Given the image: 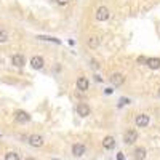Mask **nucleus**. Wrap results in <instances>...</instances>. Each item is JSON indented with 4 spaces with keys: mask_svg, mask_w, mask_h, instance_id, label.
<instances>
[{
    "mask_svg": "<svg viewBox=\"0 0 160 160\" xmlns=\"http://www.w3.org/2000/svg\"><path fill=\"white\" fill-rule=\"evenodd\" d=\"M138 141V131L133 130V128H128L125 133H123V142L127 146H131Z\"/></svg>",
    "mask_w": 160,
    "mask_h": 160,
    "instance_id": "nucleus-1",
    "label": "nucleus"
},
{
    "mask_svg": "<svg viewBox=\"0 0 160 160\" xmlns=\"http://www.w3.org/2000/svg\"><path fill=\"white\" fill-rule=\"evenodd\" d=\"M43 142H45V139L42 135H29L28 136V144L32 146V148H42Z\"/></svg>",
    "mask_w": 160,
    "mask_h": 160,
    "instance_id": "nucleus-2",
    "label": "nucleus"
},
{
    "mask_svg": "<svg viewBox=\"0 0 160 160\" xmlns=\"http://www.w3.org/2000/svg\"><path fill=\"white\" fill-rule=\"evenodd\" d=\"M15 120L18 123H29L31 122V115H29V112L18 109V111H15Z\"/></svg>",
    "mask_w": 160,
    "mask_h": 160,
    "instance_id": "nucleus-3",
    "label": "nucleus"
},
{
    "mask_svg": "<svg viewBox=\"0 0 160 160\" xmlns=\"http://www.w3.org/2000/svg\"><path fill=\"white\" fill-rule=\"evenodd\" d=\"M149 122H151V117H149L148 114H138V115L135 117V123H136V127H139V128L148 127Z\"/></svg>",
    "mask_w": 160,
    "mask_h": 160,
    "instance_id": "nucleus-4",
    "label": "nucleus"
},
{
    "mask_svg": "<svg viewBox=\"0 0 160 160\" xmlns=\"http://www.w3.org/2000/svg\"><path fill=\"white\" fill-rule=\"evenodd\" d=\"M111 18V11L108 7H99L96 10V19L98 21H108Z\"/></svg>",
    "mask_w": 160,
    "mask_h": 160,
    "instance_id": "nucleus-5",
    "label": "nucleus"
},
{
    "mask_svg": "<svg viewBox=\"0 0 160 160\" xmlns=\"http://www.w3.org/2000/svg\"><path fill=\"white\" fill-rule=\"evenodd\" d=\"M71 151H72V155L74 157H82L87 152V146L82 144V142H75V144H72V149Z\"/></svg>",
    "mask_w": 160,
    "mask_h": 160,
    "instance_id": "nucleus-6",
    "label": "nucleus"
},
{
    "mask_svg": "<svg viewBox=\"0 0 160 160\" xmlns=\"http://www.w3.org/2000/svg\"><path fill=\"white\" fill-rule=\"evenodd\" d=\"M75 111H77V114H78L80 117H88V115L91 114V109H90V106H88L87 102H78L77 108H75Z\"/></svg>",
    "mask_w": 160,
    "mask_h": 160,
    "instance_id": "nucleus-7",
    "label": "nucleus"
},
{
    "mask_svg": "<svg viewBox=\"0 0 160 160\" xmlns=\"http://www.w3.org/2000/svg\"><path fill=\"white\" fill-rule=\"evenodd\" d=\"M43 64H45V61H43L42 56H32L31 58V68L35 69V71L43 69Z\"/></svg>",
    "mask_w": 160,
    "mask_h": 160,
    "instance_id": "nucleus-8",
    "label": "nucleus"
},
{
    "mask_svg": "<svg viewBox=\"0 0 160 160\" xmlns=\"http://www.w3.org/2000/svg\"><path fill=\"white\" fill-rule=\"evenodd\" d=\"M109 80H111V83H112L114 87H120V85H123L125 77H123V74H120V72H114Z\"/></svg>",
    "mask_w": 160,
    "mask_h": 160,
    "instance_id": "nucleus-9",
    "label": "nucleus"
},
{
    "mask_svg": "<svg viewBox=\"0 0 160 160\" xmlns=\"http://www.w3.org/2000/svg\"><path fill=\"white\" fill-rule=\"evenodd\" d=\"M11 64L15 66V68H22L26 64V58L22 55H19V53H16V55L11 56Z\"/></svg>",
    "mask_w": 160,
    "mask_h": 160,
    "instance_id": "nucleus-10",
    "label": "nucleus"
},
{
    "mask_svg": "<svg viewBox=\"0 0 160 160\" xmlns=\"http://www.w3.org/2000/svg\"><path fill=\"white\" fill-rule=\"evenodd\" d=\"M102 148H104L106 151H112V149L115 148V138H114V136H106V138L102 139Z\"/></svg>",
    "mask_w": 160,
    "mask_h": 160,
    "instance_id": "nucleus-11",
    "label": "nucleus"
},
{
    "mask_svg": "<svg viewBox=\"0 0 160 160\" xmlns=\"http://www.w3.org/2000/svg\"><path fill=\"white\" fill-rule=\"evenodd\" d=\"M90 87V82H88V78L87 77H78L77 78V90L80 91H87Z\"/></svg>",
    "mask_w": 160,
    "mask_h": 160,
    "instance_id": "nucleus-12",
    "label": "nucleus"
},
{
    "mask_svg": "<svg viewBox=\"0 0 160 160\" xmlns=\"http://www.w3.org/2000/svg\"><path fill=\"white\" fill-rule=\"evenodd\" d=\"M146 155H148V151H146V148H142V146L136 148L135 152H133V157H135V160H144Z\"/></svg>",
    "mask_w": 160,
    "mask_h": 160,
    "instance_id": "nucleus-13",
    "label": "nucleus"
},
{
    "mask_svg": "<svg viewBox=\"0 0 160 160\" xmlns=\"http://www.w3.org/2000/svg\"><path fill=\"white\" fill-rule=\"evenodd\" d=\"M146 66H149L151 69H158L160 68V58H148V62H146Z\"/></svg>",
    "mask_w": 160,
    "mask_h": 160,
    "instance_id": "nucleus-14",
    "label": "nucleus"
},
{
    "mask_svg": "<svg viewBox=\"0 0 160 160\" xmlns=\"http://www.w3.org/2000/svg\"><path fill=\"white\" fill-rule=\"evenodd\" d=\"M99 43H101V40H99L98 35H91V37L88 38V47H90V48H98Z\"/></svg>",
    "mask_w": 160,
    "mask_h": 160,
    "instance_id": "nucleus-15",
    "label": "nucleus"
},
{
    "mask_svg": "<svg viewBox=\"0 0 160 160\" xmlns=\"http://www.w3.org/2000/svg\"><path fill=\"white\" fill-rule=\"evenodd\" d=\"M3 160H21V157H19V154H18L16 151H8V152L5 154Z\"/></svg>",
    "mask_w": 160,
    "mask_h": 160,
    "instance_id": "nucleus-16",
    "label": "nucleus"
},
{
    "mask_svg": "<svg viewBox=\"0 0 160 160\" xmlns=\"http://www.w3.org/2000/svg\"><path fill=\"white\" fill-rule=\"evenodd\" d=\"M10 40V34L7 29H0V43H7Z\"/></svg>",
    "mask_w": 160,
    "mask_h": 160,
    "instance_id": "nucleus-17",
    "label": "nucleus"
},
{
    "mask_svg": "<svg viewBox=\"0 0 160 160\" xmlns=\"http://www.w3.org/2000/svg\"><path fill=\"white\" fill-rule=\"evenodd\" d=\"M38 40H47V42H53V43H59V40L55 37H48V35H38Z\"/></svg>",
    "mask_w": 160,
    "mask_h": 160,
    "instance_id": "nucleus-18",
    "label": "nucleus"
},
{
    "mask_svg": "<svg viewBox=\"0 0 160 160\" xmlns=\"http://www.w3.org/2000/svg\"><path fill=\"white\" fill-rule=\"evenodd\" d=\"M90 62H91V68H93V69H99V64H98L96 59H91Z\"/></svg>",
    "mask_w": 160,
    "mask_h": 160,
    "instance_id": "nucleus-19",
    "label": "nucleus"
},
{
    "mask_svg": "<svg viewBox=\"0 0 160 160\" xmlns=\"http://www.w3.org/2000/svg\"><path fill=\"white\" fill-rule=\"evenodd\" d=\"M138 62L139 64H146V62H148V58H146V56H139L138 58Z\"/></svg>",
    "mask_w": 160,
    "mask_h": 160,
    "instance_id": "nucleus-20",
    "label": "nucleus"
},
{
    "mask_svg": "<svg viewBox=\"0 0 160 160\" xmlns=\"http://www.w3.org/2000/svg\"><path fill=\"white\" fill-rule=\"evenodd\" d=\"M55 2H56L58 5H68V3H69V0H55Z\"/></svg>",
    "mask_w": 160,
    "mask_h": 160,
    "instance_id": "nucleus-21",
    "label": "nucleus"
},
{
    "mask_svg": "<svg viewBox=\"0 0 160 160\" xmlns=\"http://www.w3.org/2000/svg\"><path fill=\"white\" fill-rule=\"evenodd\" d=\"M118 102H120V106H123V104H128V102H130V99H128V98H122Z\"/></svg>",
    "mask_w": 160,
    "mask_h": 160,
    "instance_id": "nucleus-22",
    "label": "nucleus"
},
{
    "mask_svg": "<svg viewBox=\"0 0 160 160\" xmlns=\"http://www.w3.org/2000/svg\"><path fill=\"white\" fill-rule=\"evenodd\" d=\"M117 160H125V155H123L122 152H118V154H117Z\"/></svg>",
    "mask_w": 160,
    "mask_h": 160,
    "instance_id": "nucleus-23",
    "label": "nucleus"
},
{
    "mask_svg": "<svg viewBox=\"0 0 160 160\" xmlns=\"http://www.w3.org/2000/svg\"><path fill=\"white\" fill-rule=\"evenodd\" d=\"M112 91H114L112 88H106V90H104V93H106V95H109V93H112Z\"/></svg>",
    "mask_w": 160,
    "mask_h": 160,
    "instance_id": "nucleus-24",
    "label": "nucleus"
},
{
    "mask_svg": "<svg viewBox=\"0 0 160 160\" xmlns=\"http://www.w3.org/2000/svg\"><path fill=\"white\" fill-rule=\"evenodd\" d=\"M95 80H96V82H102V78H101V77H99V75H98V74H96V75H95Z\"/></svg>",
    "mask_w": 160,
    "mask_h": 160,
    "instance_id": "nucleus-25",
    "label": "nucleus"
},
{
    "mask_svg": "<svg viewBox=\"0 0 160 160\" xmlns=\"http://www.w3.org/2000/svg\"><path fill=\"white\" fill-rule=\"evenodd\" d=\"M26 160H37V158H34V157H28V158H26Z\"/></svg>",
    "mask_w": 160,
    "mask_h": 160,
    "instance_id": "nucleus-26",
    "label": "nucleus"
},
{
    "mask_svg": "<svg viewBox=\"0 0 160 160\" xmlns=\"http://www.w3.org/2000/svg\"><path fill=\"white\" fill-rule=\"evenodd\" d=\"M50 160H61V158H50Z\"/></svg>",
    "mask_w": 160,
    "mask_h": 160,
    "instance_id": "nucleus-27",
    "label": "nucleus"
},
{
    "mask_svg": "<svg viewBox=\"0 0 160 160\" xmlns=\"http://www.w3.org/2000/svg\"><path fill=\"white\" fill-rule=\"evenodd\" d=\"M158 96H160V90H158Z\"/></svg>",
    "mask_w": 160,
    "mask_h": 160,
    "instance_id": "nucleus-28",
    "label": "nucleus"
}]
</instances>
